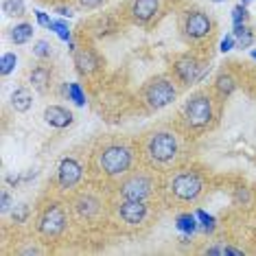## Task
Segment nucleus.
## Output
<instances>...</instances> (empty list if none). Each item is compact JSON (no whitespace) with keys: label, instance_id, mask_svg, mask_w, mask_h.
Returning <instances> with one entry per match:
<instances>
[{"label":"nucleus","instance_id":"f257e3e1","mask_svg":"<svg viewBox=\"0 0 256 256\" xmlns=\"http://www.w3.org/2000/svg\"><path fill=\"white\" fill-rule=\"evenodd\" d=\"M182 158L180 136L171 130H154L142 140V160L154 171H166Z\"/></svg>","mask_w":256,"mask_h":256},{"label":"nucleus","instance_id":"f03ea898","mask_svg":"<svg viewBox=\"0 0 256 256\" xmlns=\"http://www.w3.org/2000/svg\"><path fill=\"white\" fill-rule=\"evenodd\" d=\"M134 149L123 140H110L103 142L94 154H92V171L103 178H125L132 171L134 164Z\"/></svg>","mask_w":256,"mask_h":256},{"label":"nucleus","instance_id":"7ed1b4c3","mask_svg":"<svg viewBox=\"0 0 256 256\" xmlns=\"http://www.w3.org/2000/svg\"><path fill=\"white\" fill-rule=\"evenodd\" d=\"M182 125L186 132H202L212 123L214 118V101L208 92H195L186 98L182 112H180Z\"/></svg>","mask_w":256,"mask_h":256},{"label":"nucleus","instance_id":"20e7f679","mask_svg":"<svg viewBox=\"0 0 256 256\" xmlns=\"http://www.w3.org/2000/svg\"><path fill=\"white\" fill-rule=\"evenodd\" d=\"M204 193V178L197 171H180L166 184V195L173 202L180 204H193Z\"/></svg>","mask_w":256,"mask_h":256},{"label":"nucleus","instance_id":"39448f33","mask_svg":"<svg viewBox=\"0 0 256 256\" xmlns=\"http://www.w3.org/2000/svg\"><path fill=\"white\" fill-rule=\"evenodd\" d=\"M178 96V88L173 84V79H168L166 74H158V77L149 79L140 90V98L144 103V108L151 112H158V110L171 106Z\"/></svg>","mask_w":256,"mask_h":256},{"label":"nucleus","instance_id":"423d86ee","mask_svg":"<svg viewBox=\"0 0 256 256\" xmlns=\"http://www.w3.org/2000/svg\"><path fill=\"white\" fill-rule=\"evenodd\" d=\"M173 77H176L182 86H195L204 79V74L210 70V62L204 60V57H197V55H180L173 60Z\"/></svg>","mask_w":256,"mask_h":256},{"label":"nucleus","instance_id":"0eeeda50","mask_svg":"<svg viewBox=\"0 0 256 256\" xmlns=\"http://www.w3.org/2000/svg\"><path fill=\"white\" fill-rule=\"evenodd\" d=\"M116 190H118L120 200L147 202L154 195V178L144 171H130L118 182V188Z\"/></svg>","mask_w":256,"mask_h":256},{"label":"nucleus","instance_id":"6e6552de","mask_svg":"<svg viewBox=\"0 0 256 256\" xmlns=\"http://www.w3.org/2000/svg\"><path fill=\"white\" fill-rule=\"evenodd\" d=\"M66 224H68V217H66V210H64L62 204H48V206L44 208V212L40 214L38 230H40V234L46 238H55L66 230Z\"/></svg>","mask_w":256,"mask_h":256},{"label":"nucleus","instance_id":"1a4fd4ad","mask_svg":"<svg viewBox=\"0 0 256 256\" xmlns=\"http://www.w3.org/2000/svg\"><path fill=\"white\" fill-rule=\"evenodd\" d=\"M182 31L186 40L190 42H200L212 33V20L206 11H188L182 20Z\"/></svg>","mask_w":256,"mask_h":256},{"label":"nucleus","instance_id":"9d476101","mask_svg":"<svg viewBox=\"0 0 256 256\" xmlns=\"http://www.w3.org/2000/svg\"><path fill=\"white\" fill-rule=\"evenodd\" d=\"M81 180H84V166L77 158H62L60 166H57V186L62 190L74 188Z\"/></svg>","mask_w":256,"mask_h":256},{"label":"nucleus","instance_id":"9b49d317","mask_svg":"<svg viewBox=\"0 0 256 256\" xmlns=\"http://www.w3.org/2000/svg\"><path fill=\"white\" fill-rule=\"evenodd\" d=\"M116 214L127 226H140L149 214V204L136 200H120V204H116Z\"/></svg>","mask_w":256,"mask_h":256},{"label":"nucleus","instance_id":"f8f14e48","mask_svg":"<svg viewBox=\"0 0 256 256\" xmlns=\"http://www.w3.org/2000/svg\"><path fill=\"white\" fill-rule=\"evenodd\" d=\"M160 11V0H134L130 16L136 24H147L158 16Z\"/></svg>","mask_w":256,"mask_h":256},{"label":"nucleus","instance_id":"ddd939ff","mask_svg":"<svg viewBox=\"0 0 256 256\" xmlns=\"http://www.w3.org/2000/svg\"><path fill=\"white\" fill-rule=\"evenodd\" d=\"M72 60H74V66H77V70L81 74H94L98 68H101V62H98L96 53L92 48H77L72 53Z\"/></svg>","mask_w":256,"mask_h":256},{"label":"nucleus","instance_id":"4468645a","mask_svg":"<svg viewBox=\"0 0 256 256\" xmlns=\"http://www.w3.org/2000/svg\"><path fill=\"white\" fill-rule=\"evenodd\" d=\"M44 120L46 125L55 127V130H66V127L72 125L74 116L70 110H66L64 106H48L44 110Z\"/></svg>","mask_w":256,"mask_h":256},{"label":"nucleus","instance_id":"2eb2a0df","mask_svg":"<svg viewBox=\"0 0 256 256\" xmlns=\"http://www.w3.org/2000/svg\"><path fill=\"white\" fill-rule=\"evenodd\" d=\"M72 208H74V212H77L81 219H92L98 210H101V202H98L92 193H84V195H79L77 200H74Z\"/></svg>","mask_w":256,"mask_h":256},{"label":"nucleus","instance_id":"dca6fc26","mask_svg":"<svg viewBox=\"0 0 256 256\" xmlns=\"http://www.w3.org/2000/svg\"><path fill=\"white\" fill-rule=\"evenodd\" d=\"M31 106H33V94L28 88H16L11 92V108H14L16 112L24 114L31 110Z\"/></svg>","mask_w":256,"mask_h":256},{"label":"nucleus","instance_id":"f3484780","mask_svg":"<svg viewBox=\"0 0 256 256\" xmlns=\"http://www.w3.org/2000/svg\"><path fill=\"white\" fill-rule=\"evenodd\" d=\"M50 77H53V72H50L48 66H38V68H33V70H31V74H28V79H31V86L38 92H42V94L48 90Z\"/></svg>","mask_w":256,"mask_h":256},{"label":"nucleus","instance_id":"a211bd4d","mask_svg":"<svg viewBox=\"0 0 256 256\" xmlns=\"http://www.w3.org/2000/svg\"><path fill=\"white\" fill-rule=\"evenodd\" d=\"M176 228L186 236H193L197 230H200V221H197V214L190 212H180L176 217Z\"/></svg>","mask_w":256,"mask_h":256},{"label":"nucleus","instance_id":"6ab92c4d","mask_svg":"<svg viewBox=\"0 0 256 256\" xmlns=\"http://www.w3.org/2000/svg\"><path fill=\"white\" fill-rule=\"evenodd\" d=\"M232 36L236 38L238 48H250V46L254 44V33L246 22H243V24H232Z\"/></svg>","mask_w":256,"mask_h":256},{"label":"nucleus","instance_id":"aec40b11","mask_svg":"<svg viewBox=\"0 0 256 256\" xmlns=\"http://www.w3.org/2000/svg\"><path fill=\"white\" fill-rule=\"evenodd\" d=\"M62 94L66 96L68 101H72L74 106H79V108H84L86 103H88V98H86V92H84V88H81L79 84H64Z\"/></svg>","mask_w":256,"mask_h":256},{"label":"nucleus","instance_id":"412c9836","mask_svg":"<svg viewBox=\"0 0 256 256\" xmlns=\"http://www.w3.org/2000/svg\"><path fill=\"white\" fill-rule=\"evenodd\" d=\"M33 38V24H28V22H20V24H16L11 28V42L14 44H26L28 40Z\"/></svg>","mask_w":256,"mask_h":256},{"label":"nucleus","instance_id":"4be33fe9","mask_svg":"<svg viewBox=\"0 0 256 256\" xmlns=\"http://www.w3.org/2000/svg\"><path fill=\"white\" fill-rule=\"evenodd\" d=\"M214 88H217V92L221 96H230L232 92L236 90V81L232 74H219L217 77V84H214Z\"/></svg>","mask_w":256,"mask_h":256},{"label":"nucleus","instance_id":"5701e85b","mask_svg":"<svg viewBox=\"0 0 256 256\" xmlns=\"http://www.w3.org/2000/svg\"><path fill=\"white\" fill-rule=\"evenodd\" d=\"M195 214H197V221H200V230L206 232V234H212L214 228H217V219L212 214H208L206 210H202V208L195 210Z\"/></svg>","mask_w":256,"mask_h":256},{"label":"nucleus","instance_id":"b1692460","mask_svg":"<svg viewBox=\"0 0 256 256\" xmlns=\"http://www.w3.org/2000/svg\"><path fill=\"white\" fill-rule=\"evenodd\" d=\"M24 0H4L2 2V11L11 18H20V16H24Z\"/></svg>","mask_w":256,"mask_h":256},{"label":"nucleus","instance_id":"393cba45","mask_svg":"<svg viewBox=\"0 0 256 256\" xmlns=\"http://www.w3.org/2000/svg\"><path fill=\"white\" fill-rule=\"evenodd\" d=\"M48 28H50V31H55V36L60 38L62 42H70V40H72V33H70V28H68L66 20H53Z\"/></svg>","mask_w":256,"mask_h":256},{"label":"nucleus","instance_id":"a878e982","mask_svg":"<svg viewBox=\"0 0 256 256\" xmlns=\"http://www.w3.org/2000/svg\"><path fill=\"white\" fill-rule=\"evenodd\" d=\"M16 66H18V55L16 53H4L2 60H0V72H2V77H7L16 70Z\"/></svg>","mask_w":256,"mask_h":256},{"label":"nucleus","instance_id":"bb28decb","mask_svg":"<svg viewBox=\"0 0 256 256\" xmlns=\"http://www.w3.org/2000/svg\"><path fill=\"white\" fill-rule=\"evenodd\" d=\"M50 53H53V46L46 42V40H38V42L33 44V55H36L38 60H48Z\"/></svg>","mask_w":256,"mask_h":256},{"label":"nucleus","instance_id":"cd10ccee","mask_svg":"<svg viewBox=\"0 0 256 256\" xmlns=\"http://www.w3.org/2000/svg\"><path fill=\"white\" fill-rule=\"evenodd\" d=\"M250 14H248V7L246 4L238 2L234 9H232V24H243V22H248Z\"/></svg>","mask_w":256,"mask_h":256},{"label":"nucleus","instance_id":"c85d7f7f","mask_svg":"<svg viewBox=\"0 0 256 256\" xmlns=\"http://www.w3.org/2000/svg\"><path fill=\"white\" fill-rule=\"evenodd\" d=\"M28 206L26 204H20V206H16L14 208V219H16V224H24L26 221V217H28Z\"/></svg>","mask_w":256,"mask_h":256},{"label":"nucleus","instance_id":"c756f323","mask_svg":"<svg viewBox=\"0 0 256 256\" xmlns=\"http://www.w3.org/2000/svg\"><path fill=\"white\" fill-rule=\"evenodd\" d=\"M234 46H236V38H234V36H232V33H230V36H226L224 40H221V44H219V50H221V53H230V50L234 48Z\"/></svg>","mask_w":256,"mask_h":256},{"label":"nucleus","instance_id":"7c9ffc66","mask_svg":"<svg viewBox=\"0 0 256 256\" xmlns=\"http://www.w3.org/2000/svg\"><path fill=\"white\" fill-rule=\"evenodd\" d=\"M11 210V195L7 190H2V195H0V212L7 214Z\"/></svg>","mask_w":256,"mask_h":256},{"label":"nucleus","instance_id":"2f4dec72","mask_svg":"<svg viewBox=\"0 0 256 256\" xmlns=\"http://www.w3.org/2000/svg\"><path fill=\"white\" fill-rule=\"evenodd\" d=\"M36 20H38V24H40V26H46V28H48V26H50V22H53L48 14H44V11H40V9L36 11Z\"/></svg>","mask_w":256,"mask_h":256},{"label":"nucleus","instance_id":"473e14b6","mask_svg":"<svg viewBox=\"0 0 256 256\" xmlns=\"http://www.w3.org/2000/svg\"><path fill=\"white\" fill-rule=\"evenodd\" d=\"M77 2H79L84 9H96V7H101L106 0H77Z\"/></svg>","mask_w":256,"mask_h":256},{"label":"nucleus","instance_id":"72a5a7b5","mask_svg":"<svg viewBox=\"0 0 256 256\" xmlns=\"http://www.w3.org/2000/svg\"><path fill=\"white\" fill-rule=\"evenodd\" d=\"M57 14L64 16V18H72V9H68V7H60L57 9Z\"/></svg>","mask_w":256,"mask_h":256},{"label":"nucleus","instance_id":"f704fd0d","mask_svg":"<svg viewBox=\"0 0 256 256\" xmlns=\"http://www.w3.org/2000/svg\"><path fill=\"white\" fill-rule=\"evenodd\" d=\"M236 200H243V202H248V200H250L248 190H236Z\"/></svg>","mask_w":256,"mask_h":256},{"label":"nucleus","instance_id":"c9c22d12","mask_svg":"<svg viewBox=\"0 0 256 256\" xmlns=\"http://www.w3.org/2000/svg\"><path fill=\"white\" fill-rule=\"evenodd\" d=\"M250 2H252V0H241V4H246V7H248Z\"/></svg>","mask_w":256,"mask_h":256},{"label":"nucleus","instance_id":"e433bc0d","mask_svg":"<svg viewBox=\"0 0 256 256\" xmlns=\"http://www.w3.org/2000/svg\"><path fill=\"white\" fill-rule=\"evenodd\" d=\"M252 57H254V60H256V48H254V50H252Z\"/></svg>","mask_w":256,"mask_h":256},{"label":"nucleus","instance_id":"4c0bfd02","mask_svg":"<svg viewBox=\"0 0 256 256\" xmlns=\"http://www.w3.org/2000/svg\"><path fill=\"white\" fill-rule=\"evenodd\" d=\"M212 2H226V0H212Z\"/></svg>","mask_w":256,"mask_h":256}]
</instances>
